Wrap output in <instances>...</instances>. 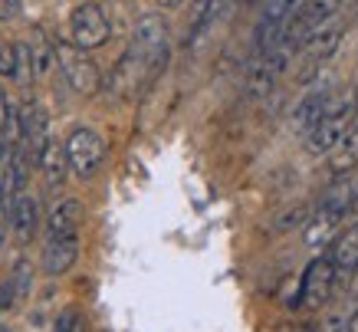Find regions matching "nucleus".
Segmentation results:
<instances>
[{"instance_id":"nucleus-1","label":"nucleus","mask_w":358,"mask_h":332,"mask_svg":"<svg viewBox=\"0 0 358 332\" xmlns=\"http://www.w3.org/2000/svg\"><path fill=\"white\" fill-rule=\"evenodd\" d=\"M352 204H355V181L352 178H338L315 204L313 217L306 224V244L326 247L329 240H336L338 227L345 224V217L352 214Z\"/></svg>"},{"instance_id":"nucleus-2","label":"nucleus","mask_w":358,"mask_h":332,"mask_svg":"<svg viewBox=\"0 0 358 332\" xmlns=\"http://www.w3.org/2000/svg\"><path fill=\"white\" fill-rule=\"evenodd\" d=\"M355 116H358L355 96H336V92H332L322 118L306 132V148H309V155H329V151L338 145V139L345 135V129L352 125Z\"/></svg>"},{"instance_id":"nucleus-3","label":"nucleus","mask_w":358,"mask_h":332,"mask_svg":"<svg viewBox=\"0 0 358 332\" xmlns=\"http://www.w3.org/2000/svg\"><path fill=\"white\" fill-rule=\"evenodd\" d=\"M338 11H342V0H303L299 11L289 17V23H286V30H282L276 46L286 50L289 56H296L319 27H326L329 20H336Z\"/></svg>"},{"instance_id":"nucleus-4","label":"nucleus","mask_w":358,"mask_h":332,"mask_svg":"<svg viewBox=\"0 0 358 332\" xmlns=\"http://www.w3.org/2000/svg\"><path fill=\"white\" fill-rule=\"evenodd\" d=\"M56 63H59V69H63L69 89L79 92V96H96L99 89L106 86L102 69H99V66L86 56V50H79L76 43L56 40Z\"/></svg>"},{"instance_id":"nucleus-5","label":"nucleus","mask_w":358,"mask_h":332,"mask_svg":"<svg viewBox=\"0 0 358 332\" xmlns=\"http://www.w3.org/2000/svg\"><path fill=\"white\" fill-rule=\"evenodd\" d=\"M338 267L332 263V257H313L303 270L299 279V296H296L293 310H322L332 293H336Z\"/></svg>"},{"instance_id":"nucleus-6","label":"nucleus","mask_w":358,"mask_h":332,"mask_svg":"<svg viewBox=\"0 0 358 332\" xmlns=\"http://www.w3.org/2000/svg\"><path fill=\"white\" fill-rule=\"evenodd\" d=\"M303 0H263V13L257 20V30H253V60H260L280 43L286 23L299 11Z\"/></svg>"},{"instance_id":"nucleus-7","label":"nucleus","mask_w":358,"mask_h":332,"mask_svg":"<svg viewBox=\"0 0 358 332\" xmlns=\"http://www.w3.org/2000/svg\"><path fill=\"white\" fill-rule=\"evenodd\" d=\"M69 33H73V43L79 50H99V46L109 43L112 36V23L106 17V11L99 7L96 0H86L73 11V20H69Z\"/></svg>"},{"instance_id":"nucleus-8","label":"nucleus","mask_w":358,"mask_h":332,"mask_svg":"<svg viewBox=\"0 0 358 332\" xmlns=\"http://www.w3.org/2000/svg\"><path fill=\"white\" fill-rule=\"evenodd\" d=\"M338 40H342V20H329L326 27H319V30L309 36L303 43V50H299V79L303 83H309V79H315V73H319V66H326V60L338 50Z\"/></svg>"},{"instance_id":"nucleus-9","label":"nucleus","mask_w":358,"mask_h":332,"mask_svg":"<svg viewBox=\"0 0 358 332\" xmlns=\"http://www.w3.org/2000/svg\"><path fill=\"white\" fill-rule=\"evenodd\" d=\"M66 155H69V168L79 178H92L106 161V141L92 129H73V135L66 139Z\"/></svg>"},{"instance_id":"nucleus-10","label":"nucleus","mask_w":358,"mask_h":332,"mask_svg":"<svg viewBox=\"0 0 358 332\" xmlns=\"http://www.w3.org/2000/svg\"><path fill=\"white\" fill-rule=\"evenodd\" d=\"M17 129H20V145L30 151L33 165H36L40 155H43V148L50 145V116H46V109L40 106L36 99H27L20 106Z\"/></svg>"},{"instance_id":"nucleus-11","label":"nucleus","mask_w":358,"mask_h":332,"mask_svg":"<svg viewBox=\"0 0 358 332\" xmlns=\"http://www.w3.org/2000/svg\"><path fill=\"white\" fill-rule=\"evenodd\" d=\"M33 293V267L27 257H17L10 277L0 283V312H17Z\"/></svg>"},{"instance_id":"nucleus-12","label":"nucleus","mask_w":358,"mask_h":332,"mask_svg":"<svg viewBox=\"0 0 358 332\" xmlns=\"http://www.w3.org/2000/svg\"><path fill=\"white\" fill-rule=\"evenodd\" d=\"M3 214H7V221H10L17 244H30L33 237H36V227H40V211H36V201H33L27 191L17 194V198L3 207Z\"/></svg>"},{"instance_id":"nucleus-13","label":"nucleus","mask_w":358,"mask_h":332,"mask_svg":"<svg viewBox=\"0 0 358 332\" xmlns=\"http://www.w3.org/2000/svg\"><path fill=\"white\" fill-rule=\"evenodd\" d=\"M79 260V237H50L43 244V273L46 277H63L66 270Z\"/></svg>"},{"instance_id":"nucleus-14","label":"nucleus","mask_w":358,"mask_h":332,"mask_svg":"<svg viewBox=\"0 0 358 332\" xmlns=\"http://www.w3.org/2000/svg\"><path fill=\"white\" fill-rule=\"evenodd\" d=\"M358 168V116L352 118V125L345 129V135L338 139V145L329 151V172L336 178H345Z\"/></svg>"},{"instance_id":"nucleus-15","label":"nucleus","mask_w":358,"mask_h":332,"mask_svg":"<svg viewBox=\"0 0 358 332\" xmlns=\"http://www.w3.org/2000/svg\"><path fill=\"white\" fill-rule=\"evenodd\" d=\"M79 224H83V204L76 198H66L53 207L46 234L50 237H79Z\"/></svg>"},{"instance_id":"nucleus-16","label":"nucleus","mask_w":358,"mask_h":332,"mask_svg":"<svg viewBox=\"0 0 358 332\" xmlns=\"http://www.w3.org/2000/svg\"><path fill=\"white\" fill-rule=\"evenodd\" d=\"M329 89H313V92H306L303 99H299V106L293 109V129L296 132H309L322 118V112H326V106H329Z\"/></svg>"},{"instance_id":"nucleus-17","label":"nucleus","mask_w":358,"mask_h":332,"mask_svg":"<svg viewBox=\"0 0 358 332\" xmlns=\"http://www.w3.org/2000/svg\"><path fill=\"white\" fill-rule=\"evenodd\" d=\"M329 257H332V263L338 267V273H355L358 270V221L332 240Z\"/></svg>"},{"instance_id":"nucleus-18","label":"nucleus","mask_w":358,"mask_h":332,"mask_svg":"<svg viewBox=\"0 0 358 332\" xmlns=\"http://www.w3.org/2000/svg\"><path fill=\"white\" fill-rule=\"evenodd\" d=\"M36 165L43 168L46 184H50V188H59V184L66 181V172H69V155H66V145H59V141H50Z\"/></svg>"},{"instance_id":"nucleus-19","label":"nucleus","mask_w":358,"mask_h":332,"mask_svg":"<svg viewBox=\"0 0 358 332\" xmlns=\"http://www.w3.org/2000/svg\"><path fill=\"white\" fill-rule=\"evenodd\" d=\"M30 53H33V63H36V76H46L53 69V60H56V43L46 36L43 27H33L30 30Z\"/></svg>"},{"instance_id":"nucleus-20","label":"nucleus","mask_w":358,"mask_h":332,"mask_svg":"<svg viewBox=\"0 0 358 332\" xmlns=\"http://www.w3.org/2000/svg\"><path fill=\"white\" fill-rule=\"evenodd\" d=\"M313 211H315V204H293V207H286L282 214L273 217L270 234H289V230H299V227L309 224Z\"/></svg>"},{"instance_id":"nucleus-21","label":"nucleus","mask_w":358,"mask_h":332,"mask_svg":"<svg viewBox=\"0 0 358 332\" xmlns=\"http://www.w3.org/2000/svg\"><path fill=\"white\" fill-rule=\"evenodd\" d=\"M17 46V69H13V79L20 86H30V79L36 76V63H33V53H30V43H13Z\"/></svg>"},{"instance_id":"nucleus-22","label":"nucleus","mask_w":358,"mask_h":332,"mask_svg":"<svg viewBox=\"0 0 358 332\" xmlns=\"http://www.w3.org/2000/svg\"><path fill=\"white\" fill-rule=\"evenodd\" d=\"M53 332H89V322H86V316H83L79 310L66 306V310L59 312V316H56Z\"/></svg>"},{"instance_id":"nucleus-23","label":"nucleus","mask_w":358,"mask_h":332,"mask_svg":"<svg viewBox=\"0 0 358 332\" xmlns=\"http://www.w3.org/2000/svg\"><path fill=\"white\" fill-rule=\"evenodd\" d=\"M17 69V46L13 43H0V76H10Z\"/></svg>"},{"instance_id":"nucleus-24","label":"nucleus","mask_w":358,"mask_h":332,"mask_svg":"<svg viewBox=\"0 0 358 332\" xmlns=\"http://www.w3.org/2000/svg\"><path fill=\"white\" fill-rule=\"evenodd\" d=\"M20 17V0H0V23H10Z\"/></svg>"},{"instance_id":"nucleus-25","label":"nucleus","mask_w":358,"mask_h":332,"mask_svg":"<svg viewBox=\"0 0 358 332\" xmlns=\"http://www.w3.org/2000/svg\"><path fill=\"white\" fill-rule=\"evenodd\" d=\"M345 332H358V306L352 312H348V319H345Z\"/></svg>"},{"instance_id":"nucleus-26","label":"nucleus","mask_w":358,"mask_h":332,"mask_svg":"<svg viewBox=\"0 0 358 332\" xmlns=\"http://www.w3.org/2000/svg\"><path fill=\"white\" fill-rule=\"evenodd\" d=\"M155 4H158L162 11H174V7H181L185 0H155Z\"/></svg>"},{"instance_id":"nucleus-27","label":"nucleus","mask_w":358,"mask_h":332,"mask_svg":"<svg viewBox=\"0 0 358 332\" xmlns=\"http://www.w3.org/2000/svg\"><path fill=\"white\" fill-rule=\"evenodd\" d=\"M352 211H358V178H355V204H352Z\"/></svg>"},{"instance_id":"nucleus-28","label":"nucleus","mask_w":358,"mask_h":332,"mask_svg":"<svg viewBox=\"0 0 358 332\" xmlns=\"http://www.w3.org/2000/svg\"><path fill=\"white\" fill-rule=\"evenodd\" d=\"M243 4H247V7H257V4H263V0H243Z\"/></svg>"},{"instance_id":"nucleus-29","label":"nucleus","mask_w":358,"mask_h":332,"mask_svg":"<svg viewBox=\"0 0 358 332\" xmlns=\"http://www.w3.org/2000/svg\"><path fill=\"white\" fill-rule=\"evenodd\" d=\"M0 332H10V329H7V326H0Z\"/></svg>"},{"instance_id":"nucleus-30","label":"nucleus","mask_w":358,"mask_h":332,"mask_svg":"<svg viewBox=\"0 0 358 332\" xmlns=\"http://www.w3.org/2000/svg\"><path fill=\"white\" fill-rule=\"evenodd\" d=\"M355 99H358V83H355Z\"/></svg>"}]
</instances>
